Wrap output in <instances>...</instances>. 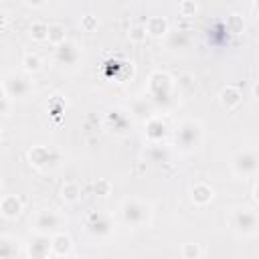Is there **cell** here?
<instances>
[{
    "label": "cell",
    "instance_id": "5b68a950",
    "mask_svg": "<svg viewBox=\"0 0 259 259\" xmlns=\"http://www.w3.org/2000/svg\"><path fill=\"white\" fill-rule=\"evenodd\" d=\"M2 89H4L6 97H24L30 91V81L18 73H10L4 77Z\"/></svg>",
    "mask_w": 259,
    "mask_h": 259
},
{
    "label": "cell",
    "instance_id": "484cf974",
    "mask_svg": "<svg viewBox=\"0 0 259 259\" xmlns=\"http://www.w3.org/2000/svg\"><path fill=\"white\" fill-rule=\"evenodd\" d=\"M178 87H182V89H192V87H194V77H192L190 73L180 75V77H178Z\"/></svg>",
    "mask_w": 259,
    "mask_h": 259
},
{
    "label": "cell",
    "instance_id": "d4e9b609",
    "mask_svg": "<svg viewBox=\"0 0 259 259\" xmlns=\"http://www.w3.org/2000/svg\"><path fill=\"white\" fill-rule=\"evenodd\" d=\"M146 24H136V26H132V30H130V38H134V40H144L146 38Z\"/></svg>",
    "mask_w": 259,
    "mask_h": 259
},
{
    "label": "cell",
    "instance_id": "ba28073f",
    "mask_svg": "<svg viewBox=\"0 0 259 259\" xmlns=\"http://www.w3.org/2000/svg\"><path fill=\"white\" fill-rule=\"evenodd\" d=\"M87 231L95 237H105L111 233V221L103 212H91L87 219Z\"/></svg>",
    "mask_w": 259,
    "mask_h": 259
},
{
    "label": "cell",
    "instance_id": "5bb4252c",
    "mask_svg": "<svg viewBox=\"0 0 259 259\" xmlns=\"http://www.w3.org/2000/svg\"><path fill=\"white\" fill-rule=\"evenodd\" d=\"M192 200H194L196 204H206V202H210V200H212V188H210L208 184H204V182L194 184V186H192Z\"/></svg>",
    "mask_w": 259,
    "mask_h": 259
},
{
    "label": "cell",
    "instance_id": "7402d4cb",
    "mask_svg": "<svg viewBox=\"0 0 259 259\" xmlns=\"http://www.w3.org/2000/svg\"><path fill=\"white\" fill-rule=\"evenodd\" d=\"M22 65H24L26 71H38L40 69V59L34 53H26L24 59H22Z\"/></svg>",
    "mask_w": 259,
    "mask_h": 259
},
{
    "label": "cell",
    "instance_id": "603a6c76",
    "mask_svg": "<svg viewBox=\"0 0 259 259\" xmlns=\"http://www.w3.org/2000/svg\"><path fill=\"white\" fill-rule=\"evenodd\" d=\"M227 28H229L231 32H239V30L243 28L241 16H239V14H229V18H227Z\"/></svg>",
    "mask_w": 259,
    "mask_h": 259
},
{
    "label": "cell",
    "instance_id": "277c9868",
    "mask_svg": "<svg viewBox=\"0 0 259 259\" xmlns=\"http://www.w3.org/2000/svg\"><path fill=\"white\" fill-rule=\"evenodd\" d=\"M233 227L243 235H251L259 229V217L251 208H239L233 214Z\"/></svg>",
    "mask_w": 259,
    "mask_h": 259
},
{
    "label": "cell",
    "instance_id": "ffe728a7",
    "mask_svg": "<svg viewBox=\"0 0 259 259\" xmlns=\"http://www.w3.org/2000/svg\"><path fill=\"white\" fill-rule=\"evenodd\" d=\"M79 194H81V188H79L75 182H67V184L61 188V196H63L67 202L77 200V198H79Z\"/></svg>",
    "mask_w": 259,
    "mask_h": 259
},
{
    "label": "cell",
    "instance_id": "cb8c5ba5",
    "mask_svg": "<svg viewBox=\"0 0 259 259\" xmlns=\"http://www.w3.org/2000/svg\"><path fill=\"white\" fill-rule=\"evenodd\" d=\"M182 259H198V247L194 243L182 245Z\"/></svg>",
    "mask_w": 259,
    "mask_h": 259
},
{
    "label": "cell",
    "instance_id": "1f68e13d",
    "mask_svg": "<svg viewBox=\"0 0 259 259\" xmlns=\"http://www.w3.org/2000/svg\"><path fill=\"white\" fill-rule=\"evenodd\" d=\"M255 198L259 200V182H257V186H255Z\"/></svg>",
    "mask_w": 259,
    "mask_h": 259
},
{
    "label": "cell",
    "instance_id": "f546056e",
    "mask_svg": "<svg viewBox=\"0 0 259 259\" xmlns=\"http://www.w3.org/2000/svg\"><path fill=\"white\" fill-rule=\"evenodd\" d=\"M8 99H10V97H6V95L2 97V113H4V115H8Z\"/></svg>",
    "mask_w": 259,
    "mask_h": 259
},
{
    "label": "cell",
    "instance_id": "6da1fadb",
    "mask_svg": "<svg viewBox=\"0 0 259 259\" xmlns=\"http://www.w3.org/2000/svg\"><path fill=\"white\" fill-rule=\"evenodd\" d=\"M200 136H202L200 125L196 121H192V119H186L176 127V144L180 148H184V150L196 148L200 144Z\"/></svg>",
    "mask_w": 259,
    "mask_h": 259
},
{
    "label": "cell",
    "instance_id": "9c48e42d",
    "mask_svg": "<svg viewBox=\"0 0 259 259\" xmlns=\"http://www.w3.org/2000/svg\"><path fill=\"white\" fill-rule=\"evenodd\" d=\"M170 87H172V81H170V77H168L166 73L156 71V73L150 77V91H152L154 97L166 99V97L170 95Z\"/></svg>",
    "mask_w": 259,
    "mask_h": 259
},
{
    "label": "cell",
    "instance_id": "4dcf8cb0",
    "mask_svg": "<svg viewBox=\"0 0 259 259\" xmlns=\"http://www.w3.org/2000/svg\"><path fill=\"white\" fill-rule=\"evenodd\" d=\"M253 93L259 97V83H255V87H253Z\"/></svg>",
    "mask_w": 259,
    "mask_h": 259
},
{
    "label": "cell",
    "instance_id": "30bf717a",
    "mask_svg": "<svg viewBox=\"0 0 259 259\" xmlns=\"http://www.w3.org/2000/svg\"><path fill=\"white\" fill-rule=\"evenodd\" d=\"M28 158L34 166H47L51 162H55V152L47 146H34L30 152H28Z\"/></svg>",
    "mask_w": 259,
    "mask_h": 259
},
{
    "label": "cell",
    "instance_id": "4316f807",
    "mask_svg": "<svg viewBox=\"0 0 259 259\" xmlns=\"http://www.w3.org/2000/svg\"><path fill=\"white\" fill-rule=\"evenodd\" d=\"M180 12H182L184 16H192V14L196 12V4H194V2H182V4H180Z\"/></svg>",
    "mask_w": 259,
    "mask_h": 259
},
{
    "label": "cell",
    "instance_id": "44dd1931",
    "mask_svg": "<svg viewBox=\"0 0 259 259\" xmlns=\"http://www.w3.org/2000/svg\"><path fill=\"white\" fill-rule=\"evenodd\" d=\"M49 40L55 45L65 42V28L61 24H49Z\"/></svg>",
    "mask_w": 259,
    "mask_h": 259
},
{
    "label": "cell",
    "instance_id": "7c38bea8",
    "mask_svg": "<svg viewBox=\"0 0 259 259\" xmlns=\"http://www.w3.org/2000/svg\"><path fill=\"white\" fill-rule=\"evenodd\" d=\"M0 210H2V214H4L6 219H14V217L20 214V210H22V202H20L18 196H14V194H6V196L2 198V202H0Z\"/></svg>",
    "mask_w": 259,
    "mask_h": 259
},
{
    "label": "cell",
    "instance_id": "3957f363",
    "mask_svg": "<svg viewBox=\"0 0 259 259\" xmlns=\"http://www.w3.org/2000/svg\"><path fill=\"white\" fill-rule=\"evenodd\" d=\"M148 214H150L148 204L140 200H125L121 206V217L130 225H144L148 221Z\"/></svg>",
    "mask_w": 259,
    "mask_h": 259
},
{
    "label": "cell",
    "instance_id": "d6986e66",
    "mask_svg": "<svg viewBox=\"0 0 259 259\" xmlns=\"http://www.w3.org/2000/svg\"><path fill=\"white\" fill-rule=\"evenodd\" d=\"M30 36L34 40H49V24L36 20L30 24Z\"/></svg>",
    "mask_w": 259,
    "mask_h": 259
},
{
    "label": "cell",
    "instance_id": "e0dca14e",
    "mask_svg": "<svg viewBox=\"0 0 259 259\" xmlns=\"http://www.w3.org/2000/svg\"><path fill=\"white\" fill-rule=\"evenodd\" d=\"M166 28H168V24H166V20H164L162 16H152V18H148V22H146V30H148V34H152V36L164 34Z\"/></svg>",
    "mask_w": 259,
    "mask_h": 259
},
{
    "label": "cell",
    "instance_id": "ac0fdd59",
    "mask_svg": "<svg viewBox=\"0 0 259 259\" xmlns=\"http://www.w3.org/2000/svg\"><path fill=\"white\" fill-rule=\"evenodd\" d=\"M16 243L10 237H2L0 239V259H16Z\"/></svg>",
    "mask_w": 259,
    "mask_h": 259
},
{
    "label": "cell",
    "instance_id": "2e32d148",
    "mask_svg": "<svg viewBox=\"0 0 259 259\" xmlns=\"http://www.w3.org/2000/svg\"><path fill=\"white\" fill-rule=\"evenodd\" d=\"M146 134H148V138H152V140H160V138L166 134V123H164L160 117H152V119L146 123Z\"/></svg>",
    "mask_w": 259,
    "mask_h": 259
},
{
    "label": "cell",
    "instance_id": "83f0119b",
    "mask_svg": "<svg viewBox=\"0 0 259 259\" xmlns=\"http://www.w3.org/2000/svg\"><path fill=\"white\" fill-rule=\"evenodd\" d=\"M109 188H111V184L107 180H97L95 182V192L97 194H109Z\"/></svg>",
    "mask_w": 259,
    "mask_h": 259
},
{
    "label": "cell",
    "instance_id": "8992f818",
    "mask_svg": "<svg viewBox=\"0 0 259 259\" xmlns=\"http://www.w3.org/2000/svg\"><path fill=\"white\" fill-rule=\"evenodd\" d=\"M51 251H53V239H49V235L42 233H36L26 245V253L30 259H49Z\"/></svg>",
    "mask_w": 259,
    "mask_h": 259
},
{
    "label": "cell",
    "instance_id": "f1b7e54d",
    "mask_svg": "<svg viewBox=\"0 0 259 259\" xmlns=\"http://www.w3.org/2000/svg\"><path fill=\"white\" fill-rule=\"evenodd\" d=\"M95 24H97L95 16H91V14H89V16H85V18H83V26H85V28H93Z\"/></svg>",
    "mask_w": 259,
    "mask_h": 259
},
{
    "label": "cell",
    "instance_id": "7a4b0ae2",
    "mask_svg": "<svg viewBox=\"0 0 259 259\" xmlns=\"http://www.w3.org/2000/svg\"><path fill=\"white\" fill-rule=\"evenodd\" d=\"M233 170L239 176H253L259 172V152L255 150H243L233 158Z\"/></svg>",
    "mask_w": 259,
    "mask_h": 259
},
{
    "label": "cell",
    "instance_id": "d6a6232c",
    "mask_svg": "<svg viewBox=\"0 0 259 259\" xmlns=\"http://www.w3.org/2000/svg\"><path fill=\"white\" fill-rule=\"evenodd\" d=\"M59 259H65V257H59Z\"/></svg>",
    "mask_w": 259,
    "mask_h": 259
},
{
    "label": "cell",
    "instance_id": "9a60e30c",
    "mask_svg": "<svg viewBox=\"0 0 259 259\" xmlns=\"http://www.w3.org/2000/svg\"><path fill=\"white\" fill-rule=\"evenodd\" d=\"M53 251H55L59 257H65V255L71 251V239H69V235L57 233V235L53 237Z\"/></svg>",
    "mask_w": 259,
    "mask_h": 259
},
{
    "label": "cell",
    "instance_id": "52a82bcc",
    "mask_svg": "<svg viewBox=\"0 0 259 259\" xmlns=\"http://www.w3.org/2000/svg\"><path fill=\"white\" fill-rule=\"evenodd\" d=\"M34 227H36L38 233L49 235V233H53L61 227V217L55 210H40L34 219Z\"/></svg>",
    "mask_w": 259,
    "mask_h": 259
},
{
    "label": "cell",
    "instance_id": "4fadbf2b",
    "mask_svg": "<svg viewBox=\"0 0 259 259\" xmlns=\"http://www.w3.org/2000/svg\"><path fill=\"white\" fill-rule=\"evenodd\" d=\"M241 99H243V95H241V91L237 89V87H233V85H229V87H225L223 91H221V101H223V105L225 107H237L239 103H241Z\"/></svg>",
    "mask_w": 259,
    "mask_h": 259
},
{
    "label": "cell",
    "instance_id": "8fae6325",
    "mask_svg": "<svg viewBox=\"0 0 259 259\" xmlns=\"http://www.w3.org/2000/svg\"><path fill=\"white\" fill-rule=\"evenodd\" d=\"M77 59H79V51H77V47L73 42L65 40L63 45L57 47V61L61 65H73Z\"/></svg>",
    "mask_w": 259,
    "mask_h": 259
}]
</instances>
